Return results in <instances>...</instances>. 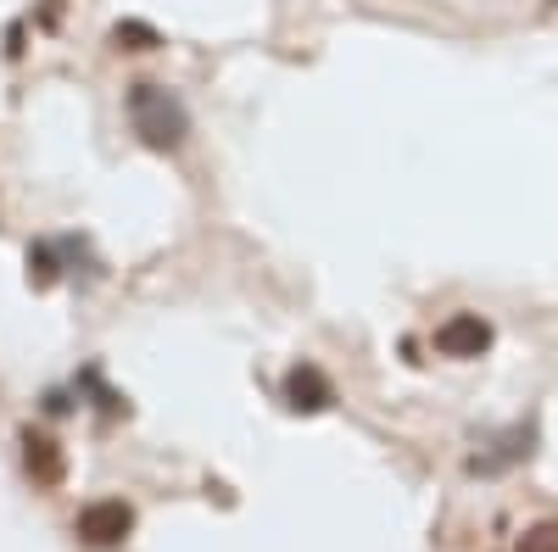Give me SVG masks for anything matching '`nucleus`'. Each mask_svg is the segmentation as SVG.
I'll return each mask as SVG.
<instances>
[{"label":"nucleus","instance_id":"nucleus-1","mask_svg":"<svg viewBox=\"0 0 558 552\" xmlns=\"http://www.w3.org/2000/svg\"><path fill=\"white\" fill-rule=\"evenodd\" d=\"M123 107H129L134 134H140V140H146L151 151H179L184 134H191V107H184L168 84H151V78L129 84Z\"/></svg>","mask_w":558,"mask_h":552},{"label":"nucleus","instance_id":"nucleus-2","mask_svg":"<svg viewBox=\"0 0 558 552\" xmlns=\"http://www.w3.org/2000/svg\"><path fill=\"white\" fill-rule=\"evenodd\" d=\"M73 530L89 547H118L134 530V508H129V502H118V496H101V502H89V508H78V525Z\"/></svg>","mask_w":558,"mask_h":552},{"label":"nucleus","instance_id":"nucleus-3","mask_svg":"<svg viewBox=\"0 0 558 552\" xmlns=\"http://www.w3.org/2000/svg\"><path fill=\"white\" fill-rule=\"evenodd\" d=\"M492 346V324L481 312H452V318H441L436 324V352L441 357H458V363H470V357H481Z\"/></svg>","mask_w":558,"mask_h":552},{"label":"nucleus","instance_id":"nucleus-4","mask_svg":"<svg viewBox=\"0 0 558 552\" xmlns=\"http://www.w3.org/2000/svg\"><path fill=\"white\" fill-rule=\"evenodd\" d=\"M336 402V385H330V375H324L318 363H296L291 375H286V407H296V413H324Z\"/></svg>","mask_w":558,"mask_h":552},{"label":"nucleus","instance_id":"nucleus-5","mask_svg":"<svg viewBox=\"0 0 558 552\" xmlns=\"http://www.w3.org/2000/svg\"><path fill=\"white\" fill-rule=\"evenodd\" d=\"M531 441H536L531 425L502 430V436L492 441V452H475V457H470V475H497V469H508V464H520V457H531Z\"/></svg>","mask_w":558,"mask_h":552},{"label":"nucleus","instance_id":"nucleus-6","mask_svg":"<svg viewBox=\"0 0 558 552\" xmlns=\"http://www.w3.org/2000/svg\"><path fill=\"white\" fill-rule=\"evenodd\" d=\"M23 464L39 486H62V446L45 430H23Z\"/></svg>","mask_w":558,"mask_h":552},{"label":"nucleus","instance_id":"nucleus-7","mask_svg":"<svg viewBox=\"0 0 558 552\" xmlns=\"http://www.w3.org/2000/svg\"><path fill=\"white\" fill-rule=\"evenodd\" d=\"M57 280H62V246L34 241V246H28V285H34V291H51Z\"/></svg>","mask_w":558,"mask_h":552},{"label":"nucleus","instance_id":"nucleus-8","mask_svg":"<svg viewBox=\"0 0 558 552\" xmlns=\"http://www.w3.org/2000/svg\"><path fill=\"white\" fill-rule=\"evenodd\" d=\"M157 45H162V34L151 23H140V17L112 28V51H157Z\"/></svg>","mask_w":558,"mask_h":552},{"label":"nucleus","instance_id":"nucleus-9","mask_svg":"<svg viewBox=\"0 0 558 552\" xmlns=\"http://www.w3.org/2000/svg\"><path fill=\"white\" fill-rule=\"evenodd\" d=\"M520 552H558V519H547V525H531V530L520 536Z\"/></svg>","mask_w":558,"mask_h":552},{"label":"nucleus","instance_id":"nucleus-10","mask_svg":"<svg viewBox=\"0 0 558 552\" xmlns=\"http://www.w3.org/2000/svg\"><path fill=\"white\" fill-rule=\"evenodd\" d=\"M7 57H23V23L7 28Z\"/></svg>","mask_w":558,"mask_h":552},{"label":"nucleus","instance_id":"nucleus-11","mask_svg":"<svg viewBox=\"0 0 558 552\" xmlns=\"http://www.w3.org/2000/svg\"><path fill=\"white\" fill-rule=\"evenodd\" d=\"M68 407H73V402H68L62 391H51V396H45V413H68Z\"/></svg>","mask_w":558,"mask_h":552}]
</instances>
